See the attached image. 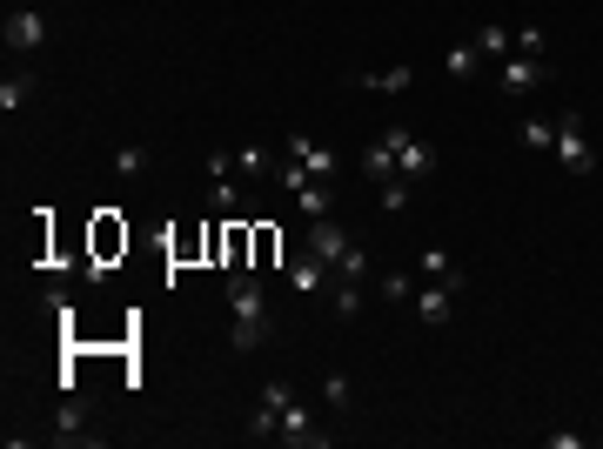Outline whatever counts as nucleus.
<instances>
[{
	"instance_id": "obj_1",
	"label": "nucleus",
	"mask_w": 603,
	"mask_h": 449,
	"mask_svg": "<svg viewBox=\"0 0 603 449\" xmlns=\"http://www.w3.org/2000/svg\"><path fill=\"white\" fill-rule=\"evenodd\" d=\"M268 336V289L255 269H228V342L235 349H262Z\"/></svg>"
},
{
	"instance_id": "obj_2",
	"label": "nucleus",
	"mask_w": 603,
	"mask_h": 449,
	"mask_svg": "<svg viewBox=\"0 0 603 449\" xmlns=\"http://www.w3.org/2000/svg\"><path fill=\"white\" fill-rule=\"evenodd\" d=\"M557 81V68H550V54H510V61H496V88L510 94V101H523V94L550 88Z\"/></svg>"
},
{
	"instance_id": "obj_3",
	"label": "nucleus",
	"mask_w": 603,
	"mask_h": 449,
	"mask_svg": "<svg viewBox=\"0 0 603 449\" xmlns=\"http://www.w3.org/2000/svg\"><path fill=\"white\" fill-rule=\"evenodd\" d=\"M557 168L563 175H590L597 168V148H590V128H583V114H557Z\"/></svg>"
},
{
	"instance_id": "obj_4",
	"label": "nucleus",
	"mask_w": 603,
	"mask_h": 449,
	"mask_svg": "<svg viewBox=\"0 0 603 449\" xmlns=\"http://www.w3.org/2000/svg\"><path fill=\"white\" fill-rule=\"evenodd\" d=\"M208 208L215 215H242V181H235V155H208Z\"/></svg>"
},
{
	"instance_id": "obj_5",
	"label": "nucleus",
	"mask_w": 603,
	"mask_h": 449,
	"mask_svg": "<svg viewBox=\"0 0 603 449\" xmlns=\"http://www.w3.org/2000/svg\"><path fill=\"white\" fill-rule=\"evenodd\" d=\"M329 282H335V269L315 255V248H302V255H289V289L302 295V302H315V295H329Z\"/></svg>"
},
{
	"instance_id": "obj_6",
	"label": "nucleus",
	"mask_w": 603,
	"mask_h": 449,
	"mask_svg": "<svg viewBox=\"0 0 603 449\" xmlns=\"http://www.w3.org/2000/svg\"><path fill=\"white\" fill-rule=\"evenodd\" d=\"M0 41H7V54H34V47L47 41V21L34 7H14V14L0 21Z\"/></svg>"
},
{
	"instance_id": "obj_7",
	"label": "nucleus",
	"mask_w": 603,
	"mask_h": 449,
	"mask_svg": "<svg viewBox=\"0 0 603 449\" xmlns=\"http://www.w3.org/2000/svg\"><path fill=\"white\" fill-rule=\"evenodd\" d=\"M282 443H295V449H329V429H315V416L302 403H289L282 409V429H275Z\"/></svg>"
},
{
	"instance_id": "obj_8",
	"label": "nucleus",
	"mask_w": 603,
	"mask_h": 449,
	"mask_svg": "<svg viewBox=\"0 0 603 449\" xmlns=\"http://www.w3.org/2000/svg\"><path fill=\"white\" fill-rule=\"evenodd\" d=\"M436 168H443V161H436V148H429L423 135H409L396 148V175H409V181H436Z\"/></svg>"
},
{
	"instance_id": "obj_9",
	"label": "nucleus",
	"mask_w": 603,
	"mask_h": 449,
	"mask_svg": "<svg viewBox=\"0 0 603 449\" xmlns=\"http://www.w3.org/2000/svg\"><path fill=\"white\" fill-rule=\"evenodd\" d=\"M349 242H356V235H349V228L335 222V215H315V222H309V248L322 255V262H329V269L342 262V248H349Z\"/></svg>"
},
{
	"instance_id": "obj_10",
	"label": "nucleus",
	"mask_w": 603,
	"mask_h": 449,
	"mask_svg": "<svg viewBox=\"0 0 603 449\" xmlns=\"http://www.w3.org/2000/svg\"><path fill=\"white\" fill-rule=\"evenodd\" d=\"M282 155H289V161H302V168H309L315 181H335V155L322 148V141H309V135H289V141H282Z\"/></svg>"
},
{
	"instance_id": "obj_11",
	"label": "nucleus",
	"mask_w": 603,
	"mask_h": 449,
	"mask_svg": "<svg viewBox=\"0 0 603 449\" xmlns=\"http://www.w3.org/2000/svg\"><path fill=\"white\" fill-rule=\"evenodd\" d=\"M47 443H101V436L88 429V409H81V403H61V409H54V429H47Z\"/></svg>"
},
{
	"instance_id": "obj_12",
	"label": "nucleus",
	"mask_w": 603,
	"mask_h": 449,
	"mask_svg": "<svg viewBox=\"0 0 603 449\" xmlns=\"http://www.w3.org/2000/svg\"><path fill=\"white\" fill-rule=\"evenodd\" d=\"M416 269H423V282H443L449 295H456V289H463V282H469V275L456 269V262H449L443 248H423V255H416Z\"/></svg>"
},
{
	"instance_id": "obj_13",
	"label": "nucleus",
	"mask_w": 603,
	"mask_h": 449,
	"mask_svg": "<svg viewBox=\"0 0 603 449\" xmlns=\"http://www.w3.org/2000/svg\"><path fill=\"white\" fill-rule=\"evenodd\" d=\"M369 275H376V255H369L362 242H349L342 262H335V282H369Z\"/></svg>"
},
{
	"instance_id": "obj_14",
	"label": "nucleus",
	"mask_w": 603,
	"mask_h": 449,
	"mask_svg": "<svg viewBox=\"0 0 603 449\" xmlns=\"http://www.w3.org/2000/svg\"><path fill=\"white\" fill-rule=\"evenodd\" d=\"M356 81L369 94H402L409 81H416V68H402V61H396V68H369V74H356Z\"/></svg>"
},
{
	"instance_id": "obj_15",
	"label": "nucleus",
	"mask_w": 603,
	"mask_h": 449,
	"mask_svg": "<svg viewBox=\"0 0 603 449\" xmlns=\"http://www.w3.org/2000/svg\"><path fill=\"white\" fill-rule=\"evenodd\" d=\"M443 68H449V81H476V68H483V47L476 41H456L443 54Z\"/></svg>"
},
{
	"instance_id": "obj_16",
	"label": "nucleus",
	"mask_w": 603,
	"mask_h": 449,
	"mask_svg": "<svg viewBox=\"0 0 603 449\" xmlns=\"http://www.w3.org/2000/svg\"><path fill=\"white\" fill-rule=\"evenodd\" d=\"M275 168H282V161L268 155L262 141H242V148H235V175H255V181H262V175H275Z\"/></svg>"
},
{
	"instance_id": "obj_17",
	"label": "nucleus",
	"mask_w": 603,
	"mask_h": 449,
	"mask_svg": "<svg viewBox=\"0 0 603 449\" xmlns=\"http://www.w3.org/2000/svg\"><path fill=\"white\" fill-rule=\"evenodd\" d=\"M376 202H382V215H402V208L416 202V181H409V175H389V181H376Z\"/></svg>"
},
{
	"instance_id": "obj_18",
	"label": "nucleus",
	"mask_w": 603,
	"mask_h": 449,
	"mask_svg": "<svg viewBox=\"0 0 603 449\" xmlns=\"http://www.w3.org/2000/svg\"><path fill=\"white\" fill-rule=\"evenodd\" d=\"M476 47H483V61H510L516 34H510V27H496V21H483V27H476Z\"/></svg>"
},
{
	"instance_id": "obj_19",
	"label": "nucleus",
	"mask_w": 603,
	"mask_h": 449,
	"mask_svg": "<svg viewBox=\"0 0 603 449\" xmlns=\"http://www.w3.org/2000/svg\"><path fill=\"white\" fill-rule=\"evenodd\" d=\"M356 168H362V175H369V181H389V175H396V148H389V141H369V148H362V161H356Z\"/></svg>"
},
{
	"instance_id": "obj_20",
	"label": "nucleus",
	"mask_w": 603,
	"mask_h": 449,
	"mask_svg": "<svg viewBox=\"0 0 603 449\" xmlns=\"http://www.w3.org/2000/svg\"><path fill=\"white\" fill-rule=\"evenodd\" d=\"M416 315H423L429 329H443V322H449V289H443V282H429V289H416Z\"/></svg>"
},
{
	"instance_id": "obj_21",
	"label": "nucleus",
	"mask_w": 603,
	"mask_h": 449,
	"mask_svg": "<svg viewBox=\"0 0 603 449\" xmlns=\"http://www.w3.org/2000/svg\"><path fill=\"white\" fill-rule=\"evenodd\" d=\"M329 302H335V322H356L362 315V282H329Z\"/></svg>"
},
{
	"instance_id": "obj_22",
	"label": "nucleus",
	"mask_w": 603,
	"mask_h": 449,
	"mask_svg": "<svg viewBox=\"0 0 603 449\" xmlns=\"http://www.w3.org/2000/svg\"><path fill=\"white\" fill-rule=\"evenodd\" d=\"M34 101V74H0V108L14 114V108H27Z\"/></svg>"
},
{
	"instance_id": "obj_23",
	"label": "nucleus",
	"mask_w": 603,
	"mask_h": 449,
	"mask_svg": "<svg viewBox=\"0 0 603 449\" xmlns=\"http://www.w3.org/2000/svg\"><path fill=\"white\" fill-rule=\"evenodd\" d=\"M275 429H282V409H268V403H255V416H248V443H275Z\"/></svg>"
},
{
	"instance_id": "obj_24",
	"label": "nucleus",
	"mask_w": 603,
	"mask_h": 449,
	"mask_svg": "<svg viewBox=\"0 0 603 449\" xmlns=\"http://www.w3.org/2000/svg\"><path fill=\"white\" fill-rule=\"evenodd\" d=\"M376 295H382V302H416V282H409L402 269H389V275L376 282Z\"/></svg>"
},
{
	"instance_id": "obj_25",
	"label": "nucleus",
	"mask_w": 603,
	"mask_h": 449,
	"mask_svg": "<svg viewBox=\"0 0 603 449\" xmlns=\"http://www.w3.org/2000/svg\"><path fill=\"white\" fill-rule=\"evenodd\" d=\"M349 396H356L349 376H322V403H329V409H349Z\"/></svg>"
},
{
	"instance_id": "obj_26",
	"label": "nucleus",
	"mask_w": 603,
	"mask_h": 449,
	"mask_svg": "<svg viewBox=\"0 0 603 449\" xmlns=\"http://www.w3.org/2000/svg\"><path fill=\"white\" fill-rule=\"evenodd\" d=\"M523 148H557V128L550 121H523Z\"/></svg>"
},
{
	"instance_id": "obj_27",
	"label": "nucleus",
	"mask_w": 603,
	"mask_h": 449,
	"mask_svg": "<svg viewBox=\"0 0 603 449\" xmlns=\"http://www.w3.org/2000/svg\"><path fill=\"white\" fill-rule=\"evenodd\" d=\"M141 168H148V148H121L114 155V175H141Z\"/></svg>"
},
{
	"instance_id": "obj_28",
	"label": "nucleus",
	"mask_w": 603,
	"mask_h": 449,
	"mask_svg": "<svg viewBox=\"0 0 603 449\" xmlns=\"http://www.w3.org/2000/svg\"><path fill=\"white\" fill-rule=\"evenodd\" d=\"M262 403H268V409H289V403H295V389H289V382H268Z\"/></svg>"
},
{
	"instance_id": "obj_29",
	"label": "nucleus",
	"mask_w": 603,
	"mask_h": 449,
	"mask_svg": "<svg viewBox=\"0 0 603 449\" xmlns=\"http://www.w3.org/2000/svg\"><path fill=\"white\" fill-rule=\"evenodd\" d=\"M516 54H543V27H516Z\"/></svg>"
},
{
	"instance_id": "obj_30",
	"label": "nucleus",
	"mask_w": 603,
	"mask_h": 449,
	"mask_svg": "<svg viewBox=\"0 0 603 449\" xmlns=\"http://www.w3.org/2000/svg\"><path fill=\"white\" fill-rule=\"evenodd\" d=\"M550 449H583V429H550Z\"/></svg>"
}]
</instances>
